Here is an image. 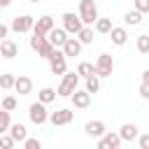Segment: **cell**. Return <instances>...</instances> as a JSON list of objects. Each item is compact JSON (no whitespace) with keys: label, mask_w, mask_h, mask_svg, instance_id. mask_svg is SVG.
Instances as JSON below:
<instances>
[{"label":"cell","mask_w":149,"mask_h":149,"mask_svg":"<svg viewBox=\"0 0 149 149\" xmlns=\"http://www.w3.org/2000/svg\"><path fill=\"white\" fill-rule=\"evenodd\" d=\"M140 95L144 100H149V84H140Z\"/></svg>","instance_id":"35"},{"label":"cell","mask_w":149,"mask_h":149,"mask_svg":"<svg viewBox=\"0 0 149 149\" xmlns=\"http://www.w3.org/2000/svg\"><path fill=\"white\" fill-rule=\"evenodd\" d=\"M12 5V0H0V9H5V7H9Z\"/></svg>","instance_id":"39"},{"label":"cell","mask_w":149,"mask_h":149,"mask_svg":"<svg viewBox=\"0 0 149 149\" xmlns=\"http://www.w3.org/2000/svg\"><path fill=\"white\" fill-rule=\"evenodd\" d=\"M84 130H86V135L88 137H102L105 133H107V126H105V121H100V119H95V121H88L86 126H84Z\"/></svg>","instance_id":"11"},{"label":"cell","mask_w":149,"mask_h":149,"mask_svg":"<svg viewBox=\"0 0 149 149\" xmlns=\"http://www.w3.org/2000/svg\"><path fill=\"white\" fill-rule=\"evenodd\" d=\"M30 2H35V5H37V2H40V0H30Z\"/></svg>","instance_id":"40"},{"label":"cell","mask_w":149,"mask_h":149,"mask_svg":"<svg viewBox=\"0 0 149 149\" xmlns=\"http://www.w3.org/2000/svg\"><path fill=\"white\" fill-rule=\"evenodd\" d=\"M30 49L37 51V56H42V58H47V61H49V58L54 56V51H56V49L49 44V40H47V37H40V35H33V37H30Z\"/></svg>","instance_id":"3"},{"label":"cell","mask_w":149,"mask_h":149,"mask_svg":"<svg viewBox=\"0 0 149 149\" xmlns=\"http://www.w3.org/2000/svg\"><path fill=\"white\" fill-rule=\"evenodd\" d=\"M109 35H112V42H114L116 47H123V44L128 42V30H126L123 26H116V28H112V30H109Z\"/></svg>","instance_id":"19"},{"label":"cell","mask_w":149,"mask_h":149,"mask_svg":"<svg viewBox=\"0 0 149 149\" xmlns=\"http://www.w3.org/2000/svg\"><path fill=\"white\" fill-rule=\"evenodd\" d=\"M77 74H79V77H84V79H88L91 74H95V65H93V63H88V61H81V63L77 65Z\"/></svg>","instance_id":"21"},{"label":"cell","mask_w":149,"mask_h":149,"mask_svg":"<svg viewBox=\"0 0 149 149\" xmlns=\"http://www.w3.org/2000/svg\"><path fill=\"white\" fill-rule=\"evenodd\" d=\"M7 30H9V28L0 23V37H2V40H7ZM2 40H0V42H2Z\"/></svg>","instance_id":"36"},{"label":"cell","mask_w":149,"mask_h":149,"mask_svg":"<svg viewBox=\"0 0 149 149\" xmlns=\"http://www.w3.org/2000/svg\"><path fill=\"white\" fill-rule=\"evenodd\" d=\"M14 81H16V77L14 74H9V72H5V74H0V88H14Z\"/></svg>","instance_id":"28"},{"label":"cell","mask_w":149,"mask_h":149,"mask_svg":"<svg viewBox=\"0 0 149 149\" xmlns=\"http://www.w3.org/2000/svg\"><path fill=\"white\" fill-rule=\"evenodd\" d=\"M72 119H74V112H72V109H65V107L49 114V121H51L54 126H68V123H72Z\"/></svg>","instance_id":"10"},{"label":"cell","mask_w":149,"mask_h":149,"mask_svg":"<svg viewBox=\"0 0 149 149\" xmlns=\"http://www.w3.org/2000/svg\"><path fill=\"white\" fill-rule=\"evenodd\" d=\"M114 70V58L109 54H100L98 61H95V77L102 79V77H109Z\"/></svg>","instance_id":"4"},{"label":"cell","mask_w":149,"mask_h":149,"mask_svg":"<svg viewBox=\"0 0 149 149\" xmlns=\"http://www.w3.org/2000/svg\"><path fill=\"white\" fill-rule=\"evenodd\" d=\"M77 84H79V74H77V72H65V74H63V81L58 84V91H56V95L70 98V95L77 91Z\"/></svg>","instance_id":"2"},{"label":"cell","mask_w":149,"mask_h":149,"mask_svg":"<svg viewBox=\"0 0 149 149\" xmlns=\"http://www.w3.org/2000/svg\"><path fill=\"white\" fill-rule=\"evenodd\" d=\"M137 144H140V149H149V133L137 135Z\"/></svg>","instance_id":"34"},{"label":"cell","mask_w":149,"mask_h":149,"mask_svg":"<svg viewBox=\"0 0 149 149\" xmlns=\"http://www.w3.org/2000/svg\"><path fill=\"white\" fill-rule=\"evenodd\" d=\"M123 23H126V26H140V23H142V14H140L137 9L126 12V14H123Z\"/></svg>","instance_id":"22"},{"label":"cell","mask_w":149,"mask_h":149,"mask_svg":"<svg viewBox=\"0 0 149 149\" xmlns=\"http://www.w3.org/2000/svg\"><path fill=\"white\" fill-rule=\"evenodd\" d=\"M7 133H9V137H12L14 142H26V140H28V128H26L23 123H12Z\"/></svg>","instance_id":"15"},{"label":"cell","mask_w":149,"mask_h":149,"mask_svg":"<svg viewBox=\"0 0 149 149\" xmlns=\"http://www.w3.org/2000/svg\"><path fill=\"white\" fill-rule=\"evenodd\" d=\"M95 149H112V147H109V144H107V142H105V140L100 137V140H98V147H95Z\"/></svg>","instance_id":"37"},{"label":"cell","mask_w":149,"mask_h":149,"mask_svg":"<svg viewBox=\"0 0 149 149\" xmlns=\"http://www.w3.org/2000/svg\"><path fill=\"white\" fill-rule=\"evenodd\" d=\"M47 40H49V44H51L54 49H63V44L68 42V33H65L63 28H54V30L47 35Z\"/></svg>","instance_id":"12"},{"label":"cell","mask_w":149,"mask_h":149,"mask_svg":"<svg viewBox=\"0 0 149 149\" xmlns=\"http://www.w3.org/2000/svg\"><path fill=\"white\" fill-rule=\"evenodd\" d=\"M56 26H54V19L49 16V14H44V16H40V19H35V26H33V35H40V37H47L51 30H54Z\"/></svg>","instance_id":"7"},{"label":"cell","mask_w":149,"mask_h":149,"mask_svg":"<svg viewBox=\"0 0 149 149\" xmlns=\"http://www.w3.org/2000/svg\"><path fill=\"white\" fill-rule=\"evenodd\" d=\"M0 56H5V58L19 56V44H16L14 40H2V42H0Z\"/></svg>","instance_id":"16"},{"label":"cell","mask_w":149,"mask_h":149,"mask_svg":"<svg viewBox=\"0 0 149 149\" xmlns=\"http://www.w3.org/2000/svg\"><path fill=\"white\" fill-rule=\"evenodd\" d=\"M84 91H86V93H91V95H93V93H98V91H100V79H98L95 74H91V77L86 79V88H84Z\"/></svg>","instance_id":"24"},{"label":"cell","mask_w":149,"mask_h":149,"mask_svg":"<svg viewBox=\"0 0 149 149\" xmlns=\"http://www.w3.org/2000/svg\"><path fill=\"white\" fill-rule=\"evenodd\" d=\"M112 28H114V26H112V19H98V21H95V33H102V35H105V33H109Z\"/></svg>","instance_id":"26"},{"label":"cell","mask_w":149,"mask_h":149,"mask_svg":"<svg viewBox=\"0 0 149 149\" xmlns=\"http://www.w3.org/2000/svg\"><path fill=\"white\" fill-rule=\"evenodd\" d=\"M81 28H84V23H81L79 14H74V12H65L63 14V30L68 35H77Z\"/></svg>","instance_id":"5"},{"label":"cell","mask_w":149,"mask_h":149,"mask_svg":"<svg viewBox=\"0 0 149 149\" xmlns=\"http://www.w3.org/2000/svg\"><path fill=\"white\" fill-rule=\"evenodd\" d=\"M77 40H79V44H93V28L84 26V28L77 33Z\"/></svg>","instance_id":"23"},{"label":"cell","mask_w":149,"mask_h":149,"mask_svg":"<svg viewBox=\"0 0 149 149\" xmlns=\"http://www.w3.org/2000/svg\"><path fill=\"white\" fill-rule=\"evenodd\" d=\"M14 91H16L19 95H28V93L33 91V79L26 77V74H19L16 81H14Z\"/></svg>","instance_id":"13"},{"label":"cell","mask_w":149,"mask_h":149,"mask_svg":"<svg viewBox=\"0 0 149 149\" xmlns=\"http://www.w3.org/2000/svg\"><path fill=\"white\" fill-rule=\"evenodd\" d=\"M79 19H81V23L88 26V28L98 21V7H95L93 0H79Z\"/></svg>","instance_id":"1"},{"label":"cell","mask_w":149,"mask_h":149,"mask_svg":"<svg viewBox=\"0 0 149 149\" xmlns=\"http://www.w3.org/2000/svg\"><path fill=\"white\" fill-rule=\"evenodd\" d=\"M49 70L51 74H65L68 72V58L63 56V51H54V56L49 58Z\"/></svg>","instance_id":"8"},{"label":"cell","mask_w":149,"mask_h":149,"mask_svg":"<svg viewBox=\"0 0 149 149\" xmlns=\"http://www.w3.org/2000/svg\"><path fill=\"white\" fill-rule=\"evenodd\" d=\"M14 140L9 137V133H5V135H0V149H14Z\"/></svg>","instance_id":"31"},{"label":"cell","mask_w":149,"mask_h":149,"mask_svg":"<svg viewBox=\"0 0 149 149\" xmlns=\"http://www.w3.org/2000/svg\"><path fill=\"white\" fill-rule=\"evenodd\" d=\"M2 109L5 112H14L16 109V98L14 95H5L2 98Z\"/></svg>","instance_id":"29"},{"label":"cell","mask_w":149,"mask_h":149,"mask_svg":"<svg viewBox=\"0 0 149 149\" xmlns=\"http://www.w3.org/2000/svg\"><path fill=\"white\" fill-rule=\"evenodd\" d=\"M142 84H149V68L142 72Z\"/></svg>","instance_id":"38"},{"label":"cell","mask_w":149,"mask_h":149,"mask_svg":"<svg viewBox=\"0 0 149 149\" xmlns=\"http://www.w3.org/2000/svg\"><path fill=\"white\" fill-rule=\"evenodd\" d=\"M9 126H12V116H9V112L0 109V135H5V133L9 130Z\"/></svg>","instance_id":"25"},{"label":"cell","mask_w":149,"mask_h":149,"mask_svg":"<svg viewBox=\"0 0 149 149\" xmlns=\"http://www.w3.org/2000/svg\"><path fill=\"white\" fill-rule=\"evenodd\" d=\"M61 51H63V56H65V58H70V56H79V54H81V44H79V40H77V37H68V42L63 44V49H61Z\"/></svg>","instance_id":"14"},{"label":"cell","mask_w":149,"mask_h":149,"mask_svg":"<svg viewBox=\"0 0 149 149\" xmlns=\"http://www.w3.org/2000/svg\"><path fill=\"white\" fill-rule=\"evenodd\" d=\"M102 140H105L112 149H119V147H121V137H119V133H105Z\"/></svg>","instance_id":"27"},{"label":"cell","mask_w":149,"mask_h":149,"mask_svg":"<svg viewBox=\"0 0 149 149\" xmlns=\"http://www.w3.org/2000/svg\"><path fill=\"white\" fill-rule=\"evenodd\" d=\"M137 51L140 54H149V35H140L137 37Z\"/></svg>","instance_id":"30"},{"label":"cell","mask_w":149,"mask_h":149,"mask_svg":"<svg viewBox=\"0 0 149 149\" xmlns=\"http://www.w3.org/2000/svg\"><path fill=\"white\" fill-rule=\"evenodd\" d=\"M135 9L140 14H149V0H135Z\"/></svg>","instance_id":"33"},{"label":"cell","mask_w":149,"mask_h":149,"mask_svg":"<svg viewBox=\"0 0 149 149\" xmlns=\"http://www.w3.org/2000/svg\"><path fill=\"white\" fill-rule=\"evenodd\" d=\"M28 116H30V121H33L35 126H42L44 121H49L47 105H42V102H33V105L28 107Z\"/></svg>","instance_id":"6"},{"label":"cell","mask_w":149,"mask_h":149,"mask_svg":"<svg viewBox=\"0 0 149 149\" xmlns=\"http://www.w3.org/2000/svg\"><path fill=\"white\" fill-rule=\"evenodd\" d=\"M23 149H42V142H40L37 137H28V140L23 142Z\"/></svg>","instance_id":"32"},{"label":"cell","mask_w":149,"mask_h":149,"mask_svg":"<svg viewBox=\"0 0 149 149\" xmlns=\"http://www.w3.org/2000/svg\"><path fill=\"white\" fill-rule=\"evenodd\" d=\"M56 100V91L51 88V86H44L40 93H37V102H42V105H49V102H54Z\"/></svg>","instance_id":"20"},{"label":"cell","mask_w":149,"mask_h":149,"mask_svg":"<svg viewBox=\"0 0 149 149\" xmlns=\"http://www.w3.org/2000/svg\"><path fill=\"white\" fill-rule=\"evenodd\" d=\"M137 126L135 123H123L121 126V130H119V137H121V142L126 140V142H133V140H137Z\"/></svg>","instance_id":"18"},{"label":"cell","mask_w":149,"mask_h":149,"mask_svg":"<svg viewBox=\"0 0 149 149\" xmlns=\"http://www.w3.org/2000/svg\"><path fill=\"white\" fill-rule=\"evenodd\" d=\"M70 98H72V105L77 109H86L91 105V93H86V91H74Z\"/></svg>","instance_id":"17"},{"label":"cell","mask_w":149,"mask_h":149,"mask_svg":"<svg viewBox=\"0 0 149 149\" xmlns=\"http://www.w3.org/2000/svg\"><path fill=\"white\" fill-rule=\"evenodd\" d=\"M33 26H35V16H30V14L12 19V30L14 33H28V30H33Z\"/></svg>","instance_id":"9"}]
</instances>
